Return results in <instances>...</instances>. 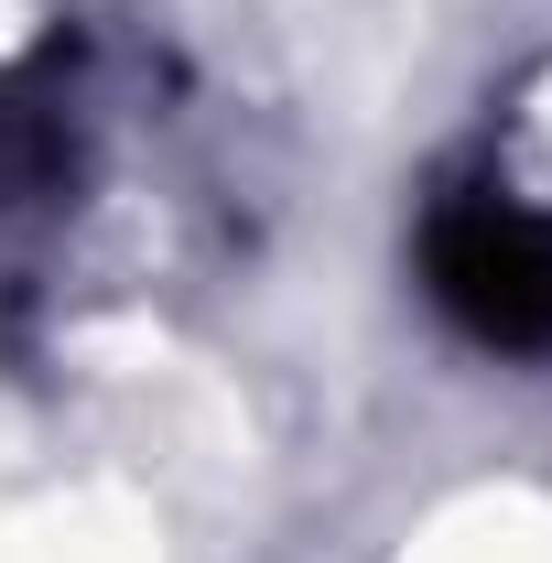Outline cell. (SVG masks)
<instances>
[{
  "label": "cell",
  "mask_w": 552,
  "mask_h": 563,
  "mask_svg": "<svg viewBox=\"0 0 552 563\" xmlns=\"http://www.w3.org/2000/svg\"><path fill=\"white\" fill-rule=\"evenodd\" d=\"M422 292L487 357H552V207L466 185L422 217Z\"/></svg>",
  "instance_id": "cell-1"
}]
</instances>
